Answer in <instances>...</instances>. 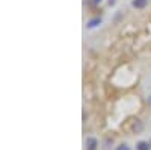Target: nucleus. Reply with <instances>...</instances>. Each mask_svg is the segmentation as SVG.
Segmentation results:
<instances>
[{
  "label": "nucleus",
  "instance_id": "f257e3e1",
  "mask_svg": "<svg viewBox=\"0 0 151 150\" xmlns=\"http://www.w3.org/2000/svg\"><path fill=\"white\" fill-rule=\"evenodd\" d=\"M100 24H101V18L95 17V18H91L89 21L86 23V28H88V29H95V28L100 26Z\"/></svg>",
  "mask_w": 151,
  "mask_h": 150
},
{
  "label": "nucleus",
  "instance_id": "f03ea898",
  "mask_svg": "<svg viewBox=\"0 0 151 150\" xmlns=\"http://www.w3.org/2000/svg\"><path fill=\"white\" fill-rule=\"evenodd\" d=\"M97 146H98V143L94 136H89L86 140V150H97Z\"/></svg>",
  "mask_w": 151,
  "mask_h": 150
},
{
  "label": "nucleus",
  "instance_id": "7ed1b4c3",
  "mask_svg": "<svg viewBox=\"0 0 151 150\" xmlns=\"http://www.w3.org/2000/svg\"><path fill=\"white\" fill-rule=\"evenodd\" d=\"M148 3V0H133L132 2V6L136 8V9H144Z\"/></svg>",
  "mask_w": 151,
  "mask_h": 150
},
{
  "label": "nucleus",
  "instance_id": "20e7f679",
  "mask_svg": "<svg viewBox=\"0 0 151 150\" xmlns=\"http://www.w3.org/2000/svg\"><path fill=\"white\" fill-rule=\"evenodd\" d=\"M136 149L137 150H150L151 149V144H148L147 141H139V143H137V146H136Z\"/></svg>",
  "mask_w": 151,
  "mask_h": 150
},
{
  "label": "nucleus",
  "instance_id": "39448f33",
  "mask_svg": "<svg viewBox=\"0 0 151 150\" xmlns=\"http://www.w3.org/2000/svg\"><path fill=\"white\" fill-rule=\"evenodd\" d=\"M133 130H134L136 133L142 130V124H141V121H137V120H136V123L133 124Z\"/></svg>",
  "mask_w": 151,
  "mask_h": 150
},
{
  "label": "nucleus",
  "instance_id": "423d86ee",
  "mask_svg": "<svg viewBox=\"0 0 151 150\" xmlns=\"http://www.w3.org/2000/svg\"><path fill=\"white\" fill-rule=\"evenodd\" d=\"M116 150H130V147H129L127 144H121V146L116 147Z\"/></svg>",
  "mask_w": 151,
  "mask_h": 150
},
{
  "label": "nucleus",
  "instance_id": "0eeeda50",
  "mask_svg": "<svg viewBox=\"0 0 151 150\" xmlns=\"http://www.w3.org/2000/svg\"><path fill=\"white\" fill-rule=\"evenodd\" d=\"M92 2H94L95 5H100V3H101V2H103V0H92Z\"/></svg>",
  "mask_w": 151,
  "mask_h": 150
},
{
  "label": "nucleus",
  "instance_id": "6e6552de",
  "mask_svg": "<svg viewBox=\"0 0 151 150\" xmlns=\"http://www.w3.org/2000/svg\"><path fill=\"white\" fill-rule=\"evenodd\" d=\"M148 105H150V106H151V94H150V96H148Z\"/></svg>",
  "mask_w": 151,
  "mask_h": 150
},
{
  "label": "nucleus",
  "instance_id": "1a4fd4ad",
  "mask_svg": "<svg viewBox=\"0 0 151 150\" xmlns=\"http://www.w3.org/2000/svg\"><path fill=\"white\" fill-rule=\"evenodd\" d=\"M150 144H151V141H150Z\"/></svg>",
  "mask_w": 151,
  "mask_h": 150
}]
</instances>
